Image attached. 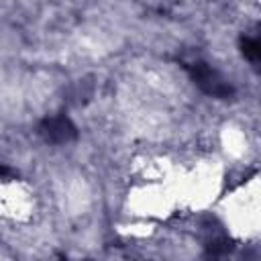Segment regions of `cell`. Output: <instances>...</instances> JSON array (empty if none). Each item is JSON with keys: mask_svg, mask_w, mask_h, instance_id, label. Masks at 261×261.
<instances>
[{"mask_svg": "<svg viewBox=\"0 0 261 261\" xmlns=\"http://www.w3.org/2000/svg\"><path fill=\"white\" fill-rule=\"evenodd\" d=\"M241 49L245 53V57L251 61V63H259L261 59V47H259V41L253 39V37H243L241 39Z\"/></svg>", "mask_w": 261, "mask_h": 261, "instance_id": "obj_3", "label": "cell"}, {"mask_svg": "<svg viewBox=\"0 0 261 261\" xmlns=\"http://www.w3.org/2000/svg\"><path fill=\"white\" fill-rule=\"evenodd\" d=\"M41 135L49 143H67L75 137V126L65 116H51L41 122Z\"/></svg>", "mask_w": 261, "mask_h": 261, "instance_id": "obj_2", "label": "cell"}, {"mask_svg": "<svg viewBox=\"0 0 261 261\" xmlns=\"http://www.w3.org/2000/svg\"><path fill=\"white\" fill-rule=\"evenodd\" d=\"M188 69H190L192 80H194L206 94H210V96H214V98H230V96L234 94L232 86H230L216 69H212L208 63L196 61V63L188 65Z\"/></svg>", "mask_w": 261, "mask_h": 261, "instance_id": "obj_1", "label": "cell"}, {"mask_svg": "<svg viewBox=\"0 0 261 261\" xmlns=\"http://www.w3.org/2000/svg\"><path fill=\"white\" fill-rule=\"evenodd\" d=\"M4 173H8V169L4 165H0V175H4Z\"/></svg>", "mask_w": 261, "mask_h": 261, "instance_id": "obj_4", "label": "cell"}]
</instances>
